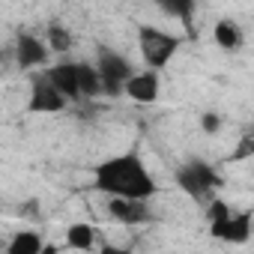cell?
Returning a JSON list of instances; mask_svg holds the SVG:
<instances>
[{
	"label": "cell",
	"instance_id": "cell-2",
	"mask_svg": "<svg viewBox=\"0 0 254 254\" xmlns=\"http://www.w3.org/2000/svg\"><path fill=\"white\" fill-rule=\"evenodd\" d=\"M203 209H206L209 233L215 239L230 242V245H242L251 239V209H233L221 197H209Z\"/></svg>",
	"mask_w": 254,
	"mask_h": 254
},
{
	"label": "cell",
	"instance_id": "cell-16",
	"mask_svg": "<svg viewBox=\"0 0 254 254\" xmlns=\"http://www.w3.org/2000/svg\"><path fill=\"white\" fill-rule=\"evenodd\" d=\"M153 3L171 15V18H180V21H189L194 15V0H153Z\"/></svg>",
	"mask_w": 254,
	"mask_h": 254
},
{
	"label": "cell",
	"instance_id": "cell-5",
	"mask_svg": "<svg viewBox=\"0 0 254 254\" xmlns=\"http://www.w3.org/2000/svg\"><path fill=\"white\" fill-rule=\"evenodd\" d=\"M177 186L197 203H206L209 197H215V191L221 189V174L203 162V159H191L177 171Z\"/></svg>",
	"mask_w": 254,
	"mask_h": 254
},
{
	"label": "cell",
	"instance_id": "cell-1",
	"mask_svg": "<svg viewBox=\"0 0 254 254\" xmlns=\"http://www.w3.org/2000/svg\"><path fill=\"white\" fill-rule=\"evenodd\" d=\"M93 189L105 197H132L153 200L159 194V183L150 174L147 162L138 153H117L90 168Z\"/></svg>",
	"mask_w": 254,
	"mask_h": 254
},
{
	"label": "cell",
	"instance_id": "cell-14",
	"mask_svg": "<svg viewBox=\"0 0 254 254\" xmlns=\"http://www.w3.org/2000/svg\"><path fill=\"white\" fill-rule=\"evenodd\" d=\"M9 254H42L45 251V239L39 230H18L9 242H6Z\"/></svg>",
	"mask_w": 254,
	"mask_h": 254
},
{
	"label": "cell",
	"instance_id": "cell-6",
	"mask_svg": "<svg viewBox=\"0 0 254 254\" xmlns=\"http://www.w3.org/2000/svg\"><path fill=\"white\" fill-rule=\"evenodd\" d=\"M12 57H15V66L21 72H39L48 66L51 60V51L45 45V39H39L36 33H15V42H12Z\"/></svg>",
	"mask_w": 254,
	"mask_h": 254
},
{
	"label": "cell",
	"instance_id": "cell-11",
	"mask_svg": "<svg viewBox=\"0 0 254 254\" xmlns=\"http://www.w3.org/2000/svg\"><path fill=\"white\" fill-rule=\"evenodd\" d=\"M212 42L224 51V54H236L245 45V30L239 27L236 18H218L212 24Z\"/></svg>",
	"mask_w": 254,
	"mask_h": 254
},
{
	"label": "cell",
	"instance_id": "cell-4",
	"mask_svg": "<svg viewBox=\"0 0 254 254\" xmlns=\"http://www.w3.org/2000/svg\"><path fill=\"white\" fill-rule=\"evenodd\" d=\"M96 75L105 96H123V84L135 72V63L114 45H96Z\"/></svg>",
	"mask_w": 254,
	"mask_h": 254
},
{
	"label": "cell",
	"instance_id": "cell-12",
	"mask_svg": "<svg viewBox=\"0 0 254 254\" xmlns=\"http://www.w3.org/2000/svg\"><path fill=\"white\" fill-rule=\"evenodd\" d=\"M45 45H48V51L51 54H69L72 51V45H75V36H72V30L63 24V21H51L48 27H45Z\"/></svg>",
	"mask_w": 254,
	"mask_h": 254
},
{
	"label": "cell",
	"instance_id": "cell-10",
	"mask_svg": "<svg viewBox=\"0 0 254 254\" xmlns=\"http://www.w3.org/2000/svg\"><path fill=\"white\" fill-rule=\"evenodd\" d=\"M42 75L69 99V102H78L81 99V84H78V60H60L54 66H45Z\"/></svg>",
	"mask_w": 254,
	"mask_h": 254
},
{
	"label": "cell",
	"instance_id": "cell-3",
	"mask_svg": "<svg viewBox=\"0 0 254 254\" xmlns=\"http://www.w3.org/2000/svg\"><path fill=\"white\" fill-rule=\"evenodd\" d=\"M135 42H138V54H141L144 66L156 69V72L168 69V63L177 57V51L183 45V39L177 33H171L159 24H138L135 27Z\"/></svg>",
	"mask_w": 254,
	"mask_h": 254
},
{
	"label": "cell",
	"instance_id": "cell-9",
	"mask_svg": "<svg viewBox=\"0 0 254 254\" xmlns=\"http://www.w3.org/2000/svg\"><path fill=\"white\" fill-rule=\"evenodd\" d=\"M108 215L123 227H144L153 221L150 200H132V197H108Z\"/></svg>",
	"mask_w": 254,
	"mask_h": 254
},
{
	"label": "cell",
	"instance_id": "cell-18",
	"mask_svg": "<svg viewBox=\"0 0 254 254\" xmlns=\"http://www.w3.org/2000/svg\"><path fill=\"white\" fill-rule=\"evenodd\" d=\"M200 129H203L206 135H215V132L221 129V117H218L215 111H206V114H200Z\"/></svg>",
	"mask_w": 254,
	"mask_h": 254
},
{
	"label": "cell",
	"instance_id": "cell-17",
	"mask_svg": "<svg viewBox=\"0 0 254 254\" xmlns=\"http://www.w3.org/2000/svg\"><path fill=\"white\" fill-rule=\"evenodd\" d=\"M251 156H254V141H251V135H242L239 147L230 153V162H242V159H251Z\"/></svg>",
	"mask_w": 254,
	"mask_h": 254
},
{
	"label": "cell",
	"instance_id": "cell-13",
	"mask_svg": "<svg viewBox=\"0 0 254 254\" xmlns=\"http://www.w3.org/2000/svg\"><path fill=\"white\" fill-rule=\"evenodd\" d=\"M66 248L72 251H93L96 248V227L87 221H72L66 227Z\"/></svg>",
	"mask_w": 254,
	"mask_h": 254
},
{
	"label": "cell",
	"instance_id": "cell-15",
	"mask_svg": "<svg viewBox=\"0 0 254 254\" xmlns=\"http://www.w3.org/2000/svg\"><path fill=\"white\" fill-rule=\"evenodd\" d=\"M78 84H81V99L102 96V84H99V75H96L93 63H78Z\"/></svg>",
	"mask_w": 254,
	"mask_h": 254
},
{
	"label": "cell",
	"instance_id": "cell-8",
	"mask_svg": "<svg viewBox=\"0 0 254 254\" xmlns=\"http://www.w3.org/2000/svg\"><path fill=\"white\" fill-rule=\"evenodd\" d=\"M123 96H129L132 102H138V105H153V102H159V96H162V78H159V72L156 69H135L129 78H126V84H123Z\"/></svg>",
	"mask_w": 254,
	"mask_h": 254
},
{
	"label": "cell",
	"instance_id": "cell-19",
	"mask_svg": "<svg viewBox=\"0 0 254 254\" xmlns=\"http://www.w3.org/2000/svg\"><path fill=\"white\" fill-rule=\"evenodd\" d=\"M0 60H3V51H0Z\"/></svg>",
	"mask_w": 254,
	"mask_h": 254
},
{
	"label": "cell",
	"instance_id": "cell-7",
	"mask_svg": "<svg viewBox=\"0 0 254 254\" xmlns=\"http://www.w3.org/2000/svg\"><path fill=\"white\" fill-rule=\"evenodd\" d=\"M66 105H69V99L42 75V69L33 72V78H30V96H27V111L30 114H57Z\"/></svg>",
	"mask_w": 254,
	"mask_h": 254
}]
</instances>
